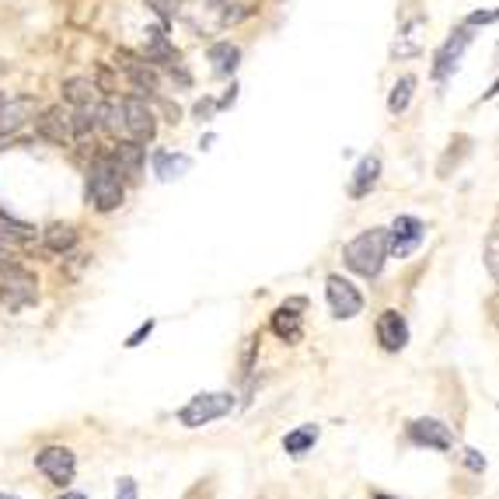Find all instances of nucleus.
Instances as JSON below:
<instances>
[{"label":"nucleus","mask_w":499,"mask_h":499,"mask_svg":"<svg viewBox=\"0 0 499 499\" xmlns=\"http://www.w3.org/2000/svg\"><path fill=\"white\" fill-rule=\"evenodd\" d=\"M126 200V179L119 175V168L113 164L109 151L105 154H94L88 168V203L98 213H113Z\"/></svg>","instance_id":"f257e3e1"},{"label":"nucleus","mask_w":499,"mask_h":499,"mask_svg":"<svg viewBox=\"0 0 499 499\" xmlns=\"http://www.w3.org/2000/svg\"><path fill=\"white\" fill-rule=\"evenodd\" d=\"M342 259H346L349 269L367 276V279L381 276L385 259H387V230L385 227H370V230L357 234V238L342 249Z\"/></svg>","instance_id":"f03ea898"},{"label":"nucleus","mask_w":499,"mask_h":499,"mask_svg":"<svg viewBox=\"0 0 499 499\" xmlns=\"http://www.w3.org/2000/svg\"><path fill=\"white\" fill-rule=\"evenodd\" d=\"M0 304L7 311H24V308L39 304V279H35V272H28L18 262L4 259L0 262Z\"/></svg>","instance_id":"7ed1b4c3"},{"label":"nucleus","mask_w":499,"mask_h":499,"mask_svg":"<svg viewBox=\"0 0 499 499\" xmlns=\"http://www.w3.org/2000/svg\"><path fill=\"white\" fill-rule=\"evenodd\" d=\"M119 105H122L126 140H136V143L147 147V143L158 136V115L147 105V98H143V94H126V98H119Z\"/></svg>","instance_id":"20e7f679"},{"label":"nucleus","mask_w":499,"mask_h":499,"mask_svg":"<svg viewBox=\"0 0 499 499\" xmlns=\"http://www.w3.org/2000/svg\"><path fill=\"white\" fill-rule=\"evenodd\" d=\"M230 408H234V395H227V391L196 395V398H189V406L179 412V423L189 426V430H196V426H206V423H213V419H224Z\"/></svg>","instance_id":"39448f33"},{"label":"nucleus","mask_w":499,"mask_h":499,"mask_svg":"<svg viewBox=\"0 0 499 499\" xmlns=\"http://www.w3.org/2000/svg\"><path fill=\"white\" fill-rule=\"evenodd\" d=\"M39 102L32 94H4L0 91V140L4 136H18L35 119Z\"/></svg>","instance_id":"423d86ee"},{"label":"nucleus","mask_w":499,"mask_h":499,"mask_svg":"<svg viewBox=\"0 0 499 499\" xmlns=\"http://www.w3.org/2000/svg\"><path fill=\"white\" fill-rule=\"evenodd\" d=\"M35 136L43 143H53V147H70L73 143V130H70V109L64 105H49L43 113H35Z\"/></svg>","instance_id":"0eeeda50"},{"label":"nucleus","mask_w":499,"mask_h":499,"mask_svg":"<svg viewBox=\"0 0 499 499\" xmlns=\"http://www.w3.org/2000/svg\"><path fill=\"white\" fill-rule=\"evenodd\" d=\"M423 238H426V227L419 217H395V224L387 227V255L408 259L423 245Z\"/></svg>","instance_id":"6e6552de"},{"label":"nucleus","mask_w":499,"mask_h":499,"mask_svg":"<svg viewBox=\"0 0 499 499\" xmlns=\"http://www.w3.org/2000/svg\"><path fill=\"white\" fill-rule=\"evenodd\" d=\"M35 468H39L53 485L64 489V485H70L73 475H77V457H73L70 447H45V451L35 454Z\"/></svg>","instance_id":"1a4fd4ad"},{"label":"nucleus","mask_w":499,"mask_h":499,"mask_svg":"<svg viewBox=\"0 0 499 499\" xmlns=\"http://www.w3.org/2000/svg\"><path fill=\"white\" fill-rule=\"evenodd\" d=\"M325 297H328V308L336 318H357L363 311V294L339 272H332L325 279Z\"/></svg>","instance_id":"9d476101"},{"label":"nucleus","mask_w":499,"mask_h":499,"mask_svg":"<svg viewBox=\"0 0 499 499\" xmlns=\"http://www.w3.org/2000/svg\"><path fill=\"white\" fill-rule=\"evenodd\" d=\"M468 45H472V28H468V24H461L451 39L436 49V56H433V77H436L440 84H444L454 70H457V64H461V56H465V49H468Z\"/></svg>","instance_id":"9b49d317"},{"label":"nucleus","mask_w":499,"mask_h":499,"mask_svg":"<svg viewBox=\"0 0 499 499\" xmlns=\"http://www.w3.org/2000/svg\"><path fill=\"white\" fill-rule=\"evenodd\" d=\"M119 70L130 77V84H133L136 94L151 98V94H158V91H161L158 67H151L143 56H133V53H119Z\"/></svg>","instance_id":"f8f14e48"},{"label":"nucleus","mask_w":499,"mask_h":499,"mask_svg":"<svg viewBox=\"0 0 499 499\" xmlns=\"http://www.w3.org/2000/svg\"><path fill=\"white\" fill-rule=\"evenodd\" d=\"M196 15H206V28H230L249 18V7L241 0H196Z\"/></svg>","instance_id":"ddd939ff"},{"label":"nucleus","mask_w":499,"mask_h":499,"mask_svg":"<svg viewBox=\"0 0 499 499\" xmlns=\"http://www.w3.org/2000/svg\"><path fill=\"white\" fill-rule=\"evenodd\" d=\"M408 436H412V444H419V447H436V451H451L454 447L451 426H444L440 419H416V423L408 426Z\"/></svg>","instance_id":"4468645a"},{"label":"nucleus","mask_w":499,"mask_h":499,"mask_svg":"<svg viewBox=\"0 0 499 499\" xmlns=\"http://www.w3.org/2000/svg\"><path fill=\"white\" fill-rule=\"evenodd\" d=\"M113 164L119 168L122 179H140L143 171V161H147V147L136 143V140H115V147L109 151Z\"/></svg>","instance_id":"2eb2a0df"},{"label":"nucleus","mask_w":499,"mask_h":499,"mask_svg":"<svg viewBox=\"0 0 499 499\" xmlns=\"http://www.w3.org/2000/svg\"><path fill=\"white\" fill-rule=\"evenodd\" d=\"M143 60L151 67H179V49L164 35V28H147V45H143Z\"/></svg>","instance_id":"dca6fc26"},{"label":"nucleus","mask_w":499,"mask_h":499,"mask_svg":"<svg viewBox=\"0 0 499 499\" xmlns=\"http://www.w3.org/2000/svg\"><path fill=\"white\" fill-rule=\"evenodd\" d=\"M377 342L385 346L387 353H398L408 346V321L398 311H385L377 318Z\"/></svg>","instance_id":"f3484780"},{"label":"nucleus","mask_w":499,"mask_h":499,"mask_svg":"<svg viewBox=\"0 0 499 499\" xmlns=\"http://www.w3.org/2000/svg\"><path fill=\"white\" fill-rule=\"evenodd\" d=\"M423 45H426V22L423 18H408L402 24V32H398V39H395V45H391V56H398V60L419 56Z\"/></svg>","instance_id":"a211bd4d"},{"label":"nucleus","mask_w":499,"mask_h":499,"mask_svg":"<svg viewBox=\"0 0 499 499\" xmlns=\"http://www.w3.org/2000/svg\"><path fill=\"white\" fill-rule=\"evenodd\" d=\"M377 181H381V158H377V154H367V158H360L353 179H349V196H353V200L370 196Z\"/></svg>","instance_id":"6ab92c4d"},{"label":"nucleus","mask_w":499,"mask_h":499,"mask_svg":"<svg viewBox=\"0 0 499 499\" xmlns=\"http://www.w3.org/2000/svg\"><path fill=\"white\" fill-rule=\"evenodd\" d=\"M297 308H300V304H283V308L272 311L269 325H272V332H276L283 342H300V336H304V325H300Z\"/></svg>","instance_id":"aec40b11"},{"label":"nucleus","mask_w":499,"mask_h":499,"mask_svg":"<svg viewBox=\"0 0 499 499\" xmlns=\"http://www.w3.org/2000/svg\"><path fill=\"white\" fill-rule=\"evenodd\" d=\"M64 102H67L70 109H84V105H98V88H94V81L91 77H67L64 84Z\"/></svg>","instance_id":"412c9836"},{"label":"nucleus","mask_w":499,"mask_h":499,"mask_svg":"<svg viewBox=\"0 0 499 499\" xmlns=\"http://www.w3.org/2000/svg\"><path fill=\"white\" fill-rule=\"evenodd\" d=\"M206 60L213 64V73H217V77H230V73L238 70V64H241V49L234 43H227V39H220V43H213L206 49Z\"/></svg>","instance_id":"4be33fe9"},{"label":"nucleus","mask_w":499,"mask_h":499,"mask_svg":"<svg viewBox=\"0 0 499 499\" xmlns=\"http://www.w3.org/2000/svg\"><path fill=\"white\" fill-rule=\"evenodd\" d=\"M43 245L53 255H67L77 249V227L73 224H49L43 230Z\"/></svg>","instance_id":"5701e85b"},{"label":"nucleus","mask_w":499,"mask_h":499,"mask_svg":"<svg viewBox=\"0 0 499 499\" xmlns=\"http://www.w3.org/2000/svg\"><path fill=\"white\" fill-rule=\"evenodd\" d=\"M189 168H192V158H189V154H171V151H158V154H154V175H158L161 181L181 179Z\"/></svg>","instance_id":"b1692460"},{"label":"nucleus","mask_w":499,"mask_h":499,"mask_svg":"<svg viewBox=\"0 0 499 499\" xmlns=\"http://www.w3.org/2000/svg\"><path fill=\"white\" fill-rule=\"evenodd\" d=\"M412 91H416V77L406 73L402 81H395V88L387 94V113L391 115H402L408 109V102H412Z\"/></svg>","instance_id":"393cba45"},{"label":"nucleus","mask_w":499,"mask_h":499,"mask_svg":"<svg viewBox=\"0 0 499 499\" xmlns=\"http://www.w3.org/2000/svg\"><path fill=\"white\" fill-rule=\"evenodd\" d=\"M318 426H300V430H294V433H287L283 436V451L287 454H308L311 447L318 444Z\"/></svg>","instance_id":"a878e982"},{"label":"nucleus","mask_w":499,"mask_h":499,"mask_svg":"<svg viewBox=\"0 0 499 499\" xmlns=\"http://www.w3.org/2000/svg\"><path fill=\"white\" fill-rule=\"evenodd\" d=\"M485 269L499 283V220L493 224V230L485 234Z\"/></svg>","instance_id":"bb28decb"},{"label":"nucleus","mask_w":499,"mask_h":499,"mask_svg":"<svg viewBox=\"0 0 499 499\" xmlns=\"http://www.w3.org/2000/svg\"><path fill=\"white\" fill-rule=\"evenodd\" d=\"M147 4L154 7V15H158L164 24H168L171 18H175V15H179V0H147Z\"/></svg>","instance_id":"cd10ccee"},{"label":"nucleus","mask_w":499,"mask_h":499,"mask_svg":"<svg viewBox=\"0 0 499 499\" xmlns=\"http://www.w3.org/2000/svg\"><path fill=\"white\" fill-rule=\"evenodd\" d=\"M499 18V11H475V15H468V28H475V24H493Z\"/></svg>","instance_id":"c85d7f7f"},{"label":"nucleus","mask_w":499,"mask_h":499,"mask_svg":"<svg viewBox=\"0 0 499 499\" xmlns=\"http://www.w3.org/2000/svg\"><path fill=\"white\" fill-rule=\"evenodd\" d=\"M151 332H154V321H143V325H140V328H136L133 336H130V339H126V346H130V349H133V346H140V342L147 339V336H151Z\"/></svg>","instance_id":"c756f323"},{"label":"nucleus","mask_w":499,"mask_h":499,"mask_svg":"<svg viewBox=\"0 0 499 499\" xmlns=\"http://www.w3.org/2000/svg\"><path fill=\"white\" fill-rule=\"evenodd\" d=\"M115 499H136V482H133V478H119Z\"/></svg>","instance_id":"7c9ffc66"},{"label":"nucleus","mask_w":499,"mask_h":499,"mask_svg":"<svg viewBox=\"0 0 499 499\" xmlns=\"http://www.w3.org/2000/svg\"><path fill=\"white\" fill-rule=\"evenodd\" d=\"M465 465H468L472 472H485V457L478 451H465Z\"/></svg>","instance_id":"2f4dec72"},{"label":"nucleus","mask_w":499,"mask_h":499,"mask_svg":"<svg viewBox=\"0 0 499 499\" xmlns=\"http://www.w3.org/2000/svg\"><path fill=\"white\" fill-rule=\"evenodd\" d=\"M217 113V102H210V98H206V102H200V105H196V115H200V119H210V115Z\"/></svg>","instance_id":"473e14b6"},{"label":"nucleus","mask_w":499,"mask_h":499,"mask_svg":"<svg viewBox=\"0 0 499 499\" xmlns=\"http://www.w3.org/2000/svg\"><path fill=\"white\" fill-rule=\"evenodd\" d=\"M489 315H493V321L499 325V294L493 297V300H489Z\"/></svg>","instance_id":"72a5a7b5"},{"label":"nucleus","mask_w":499,"mask_h":499,"mask_svg":"<svg viewBox=\"0 0 499 499\" xmlns=\"http://www.w3.org/2000/svg\"><path fill=\"white\" fill-rule=\"evenodd\" d=\"M4 259H11V249H7L4 241H0V262H4Z\"/></svg>","instance_id":"f704fd0d"},{"label":"nucleus","mask_w":499,"mask_h":499,"mask_svg":"<svg viewBox=\"0 0 499 499\" xmlns=\"http://www.w3.org/2000/svg\"><path fill=\"white\" fill-rule=\"evenodd\" d=\"M60 499H88V496H81V493H67V496H60Z\"/></svg>","instance_id":"c9c22d12"},{"label":"nucleus","mask_w":499,"mask_h":499,"mask_svg":"<svg viewBox=\"0 0 499 499\" xmlns=\"http://www.w3.org/2000/svg\"><path fill=\"white\" fill-rule=\"evenodd\" d=\"M370 499H395V496H385V493H377V496H370Z\"/></svg>","instance_id":"e433bc0d"},{"label":"nucleus","mask_w":499,"mask_h":499,"mask_svg":"<svg viewBox=\"0 0 499 499\" xmlns=\"http://www.w3.org/2000/svg\"><path fill=\"white\" fill-rule=\"evenodd\" d=\"M0 499H15V496H4V493H0Z\"/></svg>","instance_id":"4c0bfd02"}]
</instances>
